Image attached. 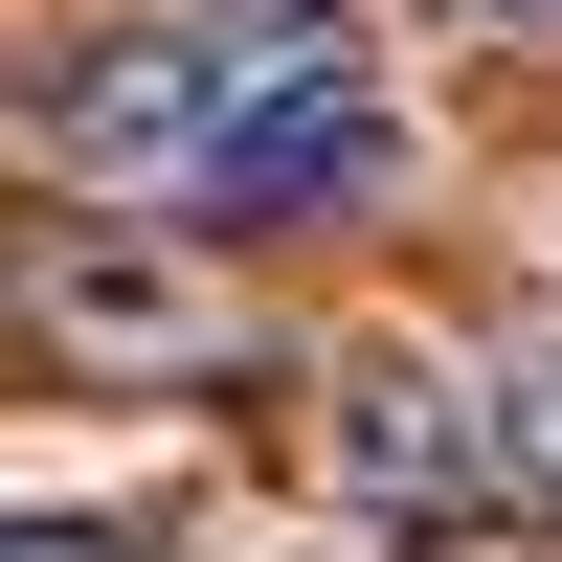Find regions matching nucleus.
I'll return each instance as SVG.
<instances>
[{
	"instance_id": "1",
	"label": "nucleus",
	"mask_w": 562,
	"mask_h": 562,
	"mask_svg": "<svg viewBox=\"0 0 562 562\" xmlns=\"http://www.w3.org/2000/svg\"><path fill=\"white\" fill-rule=\"evenodd\" d=\"M293 45H315L293 0H180V23H113L90 68H45V158H68V180H203L225 113H248Z\"/></svg>"
},
{
	"instance_id": "2",
	"label": "nucleus",
	"mask_w": 562,
	"mask_h": 562,
	"mask_svg": "<svg viewBox=\"0 0 562 562\" xmlns=\"http://www.w3.org/2000/svg\"><path fill=\"white\" fill-rule=\"evenodd\" d=\"M383 158H405V90L360 68V45H293V68L225 113V158L180 180V203H203V225H338Z\"/></svg>"
},
{
	"instance_id": "3",
	"label": "nucleus",
	"mask_w": 562,
	"mask_h": 562,
	"mask_svg": "<svg viewBox=\"0 0 562 562\" xmlns=\"http://www.w3.org/2000/svg\"><path fill=\"white\" fill-rule=\"evenodd\" d=\"M473 450H518V428H495L450 360H405V338L338 360V495H383V518H405V495H473Z\"/></svg>"
},
{
	"instance_id": "4",
	"label": "nucleus",
	"mask_w": 562,
	"mask_h": 562,
	"mask_svg": "<svg viewBox=\"0 0 562 562\" xmlns=\"http://www.w3.org/2000/svg\"><path fill=\"white\" fill-rule=\"evenodd\" d=\"M495 428H518V473H540V495H562V338H540V360H518V383H495Z\"/></svg>"
},
{
	"instance_id": "5",
	"label": "nucleus",
	"mask_w": 562,
	"mask_h": 562,
	"mask_svg": "<svg viewBox=\"0 0 562 562\" xmlns=\"http://www.w3.org/2000/svg\"><path fill=\"white\" fill-rule=\"evenodd\" d=\"M0 562H135L113 518H0Z\"/></svg>"
},
{
	"instance_id": "6",
	"label": "nucleus",
	"mask_w": 562,
	"mask_h": 562,
	"mask_svg": "<svg viewBox=\"0 0 562 562\" xmlns=\"http://www.w3.org/2000/svg\"><path fill=\"white\" fill-rule=\"evenodd\" d=\"M518 23H562V0H518Z\"/></svg>"
}]
</instances>
